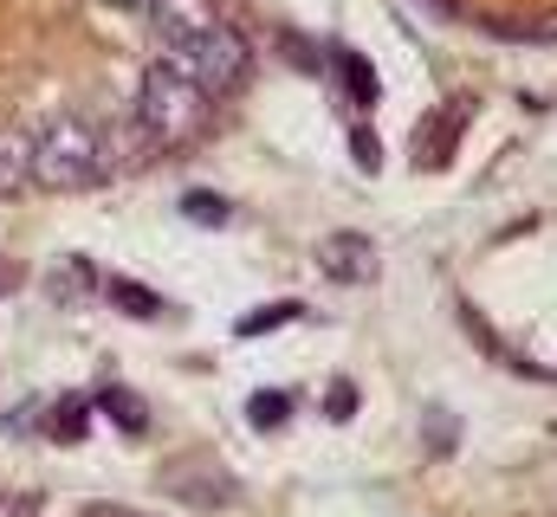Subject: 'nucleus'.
Wrapping results in <instances>:
<instances>
[{"label": "nucleus", "instance_id": "20e7f679", "mask_svg": "<svg viewBox=\"0 0 557 517\" xmlns=\"http://www.w3.org/2000/svg\"><path fill=\"white\" fill-rule=\"evenodd\" d=\"M318 265H324V278H337V285H370V278H376V247H370L363 234H331V240L318 247Z\"/></svg>", "mask_w": 557, "mask_h": 517}, {"label": "nucleus", "instance_id": "4468645a", "mask_svg": "<svg viewBox=\"0 0 557 517\" xmlns=\"http://www.w3.org/2000/svg\"><path fill=\"white\" fill-rule=\"evenodd\" d=\"M285 317H298V304H267L260 317H240L234 330H240V337H260V330H273V324H285Z\"/></svg>", "mask_w": 557, "mask_h": 517}, {"label": "nucleus", "instance_id": "39448f33", "mask_svg": "<svg viewBox=\"0 0 557 517\" xmlns=\"http://www.w3.org/2000/svg\"><path fill=\"white\" fill-rule=\"evenodd\" d=\"M149 20H156L162 46H182V39H195V33H208V26H221L214 0H156Z\"/></svg>", "mask_w": 557, "mask_h": 517}, {"label": "nucleus", "instance_id": "7ed1b4c3", "mask_svg": "<svg viewBox=\"0 0 557 517\" xmlns=\"http://www.w3.org/2000/svg\"><path fill=\"white\" fill-rule=\"evenodd\" d=\"M182 78H195L208 98H221V91H234L240 78H247V39L234 33V26H208V33H195V39H182V46H169L162 52Z\"/></svg>", "mask_w": 557, "mask_h": 517}, {"label": "nucleus", "instance_id": "ddd939ff", "mask_svg": "<svg viewBox=\"0 0 557 517\" xmlns=\"http://www.w3.org/2000/svg\"><path fill=\"white\" fill-rule=\"evenodd\" d=\"M247 414H253V427H278V420L292 414V394L267 388V394H253V407H247Z\"/></svg>", "mask_w": 557, "mask_h": 517}, {"label": "nucleus", "instance_id": "2eb2a0df", "mask_svg": "<svg viewBox=\"0 0 557 517\" xmlns=\"http://www.w3.org/2000/svg\"><path fill=\"white\" fill-rule=\"evenodd\" d=\"M383 162V149H376V136L370 129H357V168H376Z\"/></svg>", "mask_w": 557, "mask_h": 517}, {"label": "nucleus", "instance_id": "aec40b11", "mask_svg": "<svg viewBox=\"0 0 557 517\" xmlns=\"http://www.w3.org/2000/svg\"><path fill=\"white\" fill-rule=\"evenodd\" d=\"M98 517H117V512H98Z\"/></svg>", "mask_w": 557, "mask_h": 517}, {"label": "nucleus", "instance_id": "f257e3e1", "mask_svg": "<svg viewBox=\"0 0 557 517\" xmlns=\"http://www.w3.org/2000/svg\"><path fill=\"white\" fill-rule=\"evenodd\" d=\"M33 142V181L39 188H98L111 175V155H104V124L78 117V111H46L39 124L26 129Z\"/></svg>", "mask_w": 557, "mask_h": 517}, {"label": "nucleus", "instance_id": "f8f14e48", "mask_svg": "<svg viewBox=\"0 0 557 517\" xmlns=\"http://www.w3.org/2000/svg\"><path fill=\"white\" fill-rule=\"evenodd\" d=\"M175 499H201V505H227V486H201V479H188V472H169L162 479Z\"/></svg>", "mask_w": 557, "mask_h": 517}, {"label": "nucleus", "instance_id": "f03ea898", "mask_svg": "<svg viewBox=\"0 0 557 517\" xmlns=\"http://www.w3.org/2000/svg\"><path fill=\"white\" fill-rule=\"evenodd\" d=\"M137 117L162 149H182V142H195V136L208 129L214 98H208L195 78H182L169 59H156V65L143 72V85H137Z\"/></svg>", "mask_w": 557, "mask_h": 517}, {"label": "nucleus", "instance_id": "0eeeda50", "mask_svg": "<svg viewBox=\"0 0 557 517\" xmlns=\"http://www.w3.org/2000/svg\"><path fill=\"white\" fill-rule=\"evenodd\" d=\"M33 188V142L26 129H0V194Z\"/></svg>", "mask_w": 557, "mask_h": 517}, {"label": "nucleus", "instance_id": "6e6552de", "mask_svg": "<svg viewBox=\"0 0 557 517\" xmlns=\"http://www.w3.org/2000/svg\"><path fill=\"white\" fill-rule=\"evenodd\" d=\"M337 72H344V85H350L357 111H370V104L383 98V91H376V72H370V59H363V52H350V46H344V52H337Z\"/></svg>", "mask_w": 557, "mask_h": 517}, {"label": "nucleus", "instance_id": "9d476101", "mask_svg": "<svg viewBox=\"0 0 557 517\" xmlns=\"http://www.w3.org/2000/svg\"><path fill=\"white\" fill-rule=\"evenodd\" d=\"M98 407H104V414H111L124 433H143V401H137V394H124V388H104V394H98Z\"/></svg>", "mask_w": 557, "mask_h": 517}, {"label": "nucleus", "instance_id": "1a4fd4ad", "mask_svg": "<svg viewBox=\"0 0 557 517\" xmlns=\"http://www.w3.org/2000/svg\"><path fill=\"white\" fill-rule=\"evenodd\" d=\"M111 298L131 311V317H162V298L149 285H131V278H111Z\"/></svg>", "mask_w": 557, "mask_h": 517}, {"label": "nucleus", "instance_id": "dca6fc26", "mask_svg": "<svg viewBox=\"0 0 557 517\" xmlns=\"http://www.w3.org/2000/svg\"><path fill=\"white\" fill-rule=\"evenodd\" d=\"M78 414H85V407H59V427H52V433H59V440H78V433H85Z\"/></svg>", "mask_w": 557, "mask_h": 517}, {"label": "nucleus", "instance_id": "a211bd4d", "mask_svg": "<svg viewBox=\"0 0 557 517\" xmlns=\"http://www.w3.org/2000/svg\"><path fill=\"white\" fill-rule=\"evenodd\" d=\"M104 7H137V13H149V7H156V0H104Z\"/></svg>", "mask_w": 557, "mask_h": 517}, {"label": "nucleus", "instance_id": "6ab92c4d", "mask_svg": "<svg viewBox=\"0 0 557 517\" xmlns=\"http://www.w3.org/2000/svg\"><path fill=\"white\" fill-rule=\"evenodd\" d=\"M545 33H552V39H557V20H552V26H545Z\"/></svg>", "mask_w": 557, "mask_h": 517}, {"label": "nucleus", "instance_id": "9b49d317", "mask_svg": "<svg viewBox=\"0 0 557 517\" xmlns=\"http://www.w3.org/2000/svg\"><path fill=\"white\" fill-rule=\"evenodd\" d=\"M182 214L201 220V227H227V201L221 194H182Z\"/></svg>", "mask_w": 557, "mask_h": 517}, {"label": "nucleus", "instance_id": "f3484780", "mask_svg": "<svg viewBox=\"0 0 557 517\" xmlns=\"http://www.w3.org/2000/svg\"><path fill=\"white\" fill-rule=\"evenodd\" d=\"M350 407H357V388H331V420H350Z\"/></svg>", "mask_w": 557, "mask_h": 517}, {"label": "nucleus", "instance_id": "423d86ee", "mask_svg": "<svg viewBox=\"0 0 557 517\" xmlns=\"http://www.w3.org/2000/svg\"><path fill=\"white\" fill-rule=\"evenodd\" d=\"M156 149H162V142L143 129L137 111H131L124 124H104V155H111V175H117V168H143V162H156Z\"/></svg>", "mask_w": 557, "mask_h": 517}]
</instances>
